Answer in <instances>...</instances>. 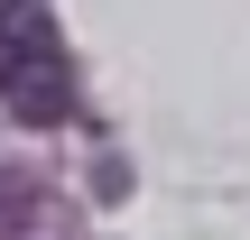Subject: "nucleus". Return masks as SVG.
Returning a JSON list of instances; mask_svg holds the SVG:
<instances>
[{
  "label": "nucleus",
  "mask_w": 250,
  "mask_h": 240,
  "mask_svg": "<svg viewBox=\"0 0 250 240\" xmlns=\"http://www.w3.org/2000/svg\"><path fill=\"white\" fill-rule=\"evenodd\" d=\"M0 240H65V203L19 166H0Z\"/></svg>",
  "instance_id": "2"
},
{
  "label": "nucleus",
  "mask_w": 250,
  "mask_h": 240,
  "mask_svg": "<svg viewBox=\"0 0 250 240\" xmlns=\"http://www.w3.org/2000/svg\"><path fill=\"white\" fill-rule=\"evenodd\" d=\"M0 102L37 129L74 120V55H65V28L46 18V0H0Z\"/></svg>",
  "instance_id": "1"
}]
</instances>
